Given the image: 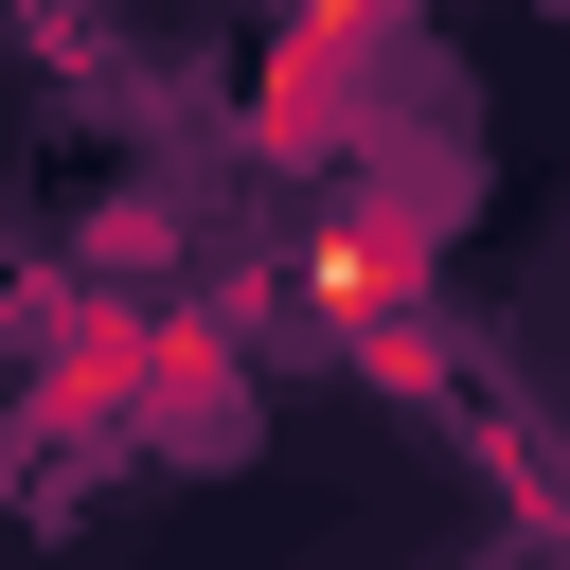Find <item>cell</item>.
<instances>
[{"mask_svg": "<svg viewBox=\"0 0 570 570\" xmlns=\"http://www.w3.org/2000/svg\"><path fill=\"white\" fill-rule=\"evenodd\" d=\"M392 18H410V0H303L285 53H267V89H249V125H267V142H321V125L356 107V71L392 53Z\"/></svg>", "mask_w": 570, "mask_h": 570, "instance_id": "2", "label": "cell"}, {"mask_svg": "<svg viewBox=\"0 0 570 570\" xmlns=\"http://www.w3.org/2000/svg\"><path fill=\"white\" fill-rule=\"evenodd\" d=\"M428 232H445V160H374L321 232H303V321L356 356L392 321H428Z\"/></svg>", "mask_w": 570, "mask_h": 570, "instance_id": "1", "label": "cell"}]
</instances>
